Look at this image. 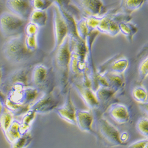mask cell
Masks as SVG:
<instances>
[{
	"label": "cell",
	"mask_w": 148,
	"mask_h": 148,
	"mask_svg": "<svg viewBox=\"0 0 148 148\" xmlns=\"http://www.w3.org/2000/svg\"><path fill=\"white\" fill-rule=\"evenodd\" d=\"M75 110L72 102L70 93L67 96L65 104L55 108L56 113L62 119L73 125H76Z\"/></svg>",
	"instance_id": "cell-12"
},
{
	"label": "cell",
	"mask_w": 148,
	"mask_h": 148,
	"mask_svg": "<svg viewBox=\"0 0 148 148\" xmlns=\"http://www.w3.org/2000/svg\"><path fill=\"white\" fill-rule=\"evenodd\" d=\"M136 129L143 136L147 138L148 136V119L147 117L140 118L136 123Z\"/></svg>",
	"instance_id": "cell-26"
},
{
	"label": "cell",
	"mask_w": 148,
	"mask_h": 148,
	"mask_svg": "<svg viewBox=\"0 0 148 148\" xmlns=\"http://www.w3.org/2000/svg\"><path fill=\"white\" fill-rule=\"evenodd\" d=\"M39 29V27L37 26L34 23L30 21L29 23L26 24L24 31L25 32L26 36L38 35Z\"/></svg>",
	"instance_id": "cell-32"
},
{
	"label": "cell",
	"mask_w": 148,
	"mask_h": 148,
	"mask_svg": "<svg viewBox=\"0 0 148 148\" xmlns=\"http://www.w3.org/2000/svg\"><path fill=\"white\" fill-rule=\"evenodd\" d=\"M98 127L100 134L107 141L115 145L122 144L120 139L119 131L107 120L100 119L98 121Z\"/></svg>",
	"instance_id": "cell-8"
},
{
	"label": "cell",
	"mask_w": 148,
	"mask_h": 148,
	"mask_svg": "<svg viewBox=\"0 0 148 148\" xmlns=\"http://www.w3.org/2000/svg\"><path fill=\"white\" fill-rule=\"evenodd\" d=\"M76 29L77 34L79 38L85 40L86 37L90 32L88 29L87 23H86V17H82L80 20L76 21Z\"/></svg>",
	"instance_id": "cell-24"
},
{
	"label": "cell",
	"mask_w": 148,
	"mask_h": 148,
	"mask_svg": "<svg viewBox=\"0 0 148 148\" xmlns=\"http://www.w3.org/2000/svg\"><path fill=\"white\" fill-rule=\"evenodd\" d=\"M36 113L34 110L29 109L27 112L25 114L20 122V131L21 134L26 133L29 132L32 123L36 117Z\"/></svg>",
	"instance_id": "cell-19"
},
{
	"label": "cell",
	"mask_w": 148,
	"mask_h": 148,
	"mask_svg": "<svg viewBox=\"0 0 148 148\" xmlns=\"http://www.w3.org/2000/svg\"><path fill=\"white\" fill-rule=\"evenodd\" d=\"M6 6L11 13L26 20L29 18L33 10L29 0H7Z\"/></svg>",
	"instance_id": "cell-9"
},
{
	"label": "cell",
	"mask_w": 148,
	"mask_h": 148,
	"mask_svg": "<svg viewBox=\"0 0 148 148\" xmlns=\"http://www.w3.org/2000/svg\"><path fill=\"white\" fill-rule=\"evenodd\" d=\"M47 75V69L43 65H38L34 67L32 72V80L36 85H40L45 81Z\"/></svg>",
	"instance_id": "cell-17"
},
{
	"label": "cell",
	"mask_w": 148,
	"mask_h": 148,
	"mask_svg": "<svg viewBox=\"0 0 148 148\" xmlns=\"http://www.w3.org/2000/svg\"><path fill=\"white\" fill-rule=\"evenodd\" d=\"M20 131V122L14 120L11 126L4 134L8 142L11 145L15 142L21 136Z\"/></svg>",
	"instance_id": "cell-15"
},
{
	"label": "cell",
	"mask_w": 148,
	"mask_h": 148,
	"mask_svg": "<svg viewBox=\"0 0 148 148\" xmlns=\"http://www.w3.org/2000/svg\"><path fill=\"white\" fill-rule=\"evenodd\" d=\"M132 97L134 101L140 104L147 103V92L143 86H136L132 92Z\"/></svg>",
	"instance_id": "cell-21"
},
{
	"label": "cell",
	"mask_w": 148,
	"mask_h": 148,
	"mask_svg": "<svg viewBox=\"0 0 148 148\" xmlns=\"http://www.w3.org/2000/svg\"><path fill=\"white\" fill-rule=\"evenodd\" d=\"M53 33L55 36V46L53 52H55L60 44L68 36V29L66 24L61 15L58 7L53 4Z\"/></svg>",
	"instance_id": "cell-4"
},
{
	"label": "cell",
	"mask_w": 148,
	"mask_h": 148,
	"mask_svg": "<svg viewBox=\"0 0 148 148\" xmlns=\"http://www.w3.org/2000/svg\"><path fill=\"white\" fill-rule=\"evenodd\" d=\"M146 0H123L122 6L126 13L139 10L144 5Z\"/></svg>",
	"instance_id": "cell-22"
},
{
	"label": "cell",
	"mask_w": 148,
	"mask_h": 148,
	"mask_svg": "<svg viewBox=\"0 0 148 148\" xmlns=\"http://www.w3.org/2000/svg\"><path fill=\"white\" fill-rule=\"evenodd\" d=\"M31 4L34 10H46L52 3L49 0H31Z\"/></svg>",
	"instance_id": "cell-27"
},
{
	"label": "cell",
	"mask_w": 148,
	"mask_h": 148,
	"mask_svg": "<svg viewBox=\"0 0 148 148\" xmlns=\"http://www.w3.org/2000/svg\"><path fill=\"white\" fill-rule=\"evenodd\" d=\"M120 139L122 143L126 142L129 139V134L127 132H123V133L120 134Z\"/></svg>",
	"instance_id": "cell-34"
},
{
	"label": "cell",
	"mask_w": 148,
	"mask_h": 148,
	"mask_svg": "<svg viewBox=\"0 0 148 148\" xmlns=\"http://www.w3.org/2000/svg\"><path fill=\"white\" fill-rule=\"evenodd\" d=\"M30 21L40 27H44L47 21V14L46 10H33L29 18Z\"/></svg>",
	"instance_id": "cell-16"
},
{
	"label": "cell",
	"mask_w": 148,
	"mask_h": 148,
	"mask_svg": "<svg viewBox=\"0 0 148 148\" xmlns=\"http://www.w3.org/2000/svg\"><path fill=\"white\" fill-rule=\"evenodd\" d=\"M71 49L70 39L69 36H68L55 51L56 52L55 63L58 68L61 71L66 72L69 68L71 52Z\"/></svg>",
	"instance_id": "cell-6"
},
{
	"label": "cell",
	"mask_w": 148,
	"mask_h": 148,
	"mask_svg": "<svg viewBox=\"0 0 148 148\" xmlns=\"http://www.w3.org/2000/svg\"><path fill=\"white\" fill-rule=\"evenodd\" d=\"M86 17V23L89 31L91 32L97 29V27L99 24L101 16H89Z\"/></svg>",
	"instance_id": "cell-29"
},
{
	"label": "cell",
	"mask_w": 148,
	"mask_h": 148,
	"mask_svg": "<svg viewBox=\"0 0 148 148\" xmlns=\"http://www.w3.org/2000/svg\"><path fill=\"white\" fill-rule=\"evenodd\" d=\"M25 45L28 50L32 52H34L38 48V39L37 35L26 36Z\"/></svg>",
	"instance_id": "cell-28"
},
{
	"label": "cell",
	"mask_w": 148,
	"mask_h": 148,
	"mask_svg": "<svg viewBox=\"0 0 148 148\" xmlns=\"http://www.w3.org/2000/svg\"><path fill=\"white\" fill-rule=\"evenodd\" d=\"M147 144H148V140L147 138H146L145 139L138 140L135 142L131 145H130L128 147L134 148V147H138V148H145L147 147Z\"/></svg>",
	"instance_id": "cell-33"
},
{
	"label": "cell",
	"mask_w": 148,
	"mask_h": 148,
	"mask_svg": "<svg viewBox=\"0 0 148 148\" xmlns=\"http://www.w3.org/2000/svg\"><path fill=\"white\" fill-rule=\"evenodd\" d=\"M14 120L13 114L7 108H4L0 114V128L4 134L6 133L12 122Z\"/></svg>",
	"instance_id": "cell-20"
},
{
	"label": "cell",
	"mask_w": 148,
	"mask_h": 148,
	"mask_svg": "<svg viewBox=\"0 0 148 148\" xmlns=\"http://www.w3.org/2000/svg\"><path fill=\"white\" fill-rule=\"evenodd\" d=\"M119 26L120 33L124 35L129 42H132L134 35L138 30L136 26L130 21L120 23Z\"/></svg>",
	"instance_id": "cell-18"
},
{
	"label": "cell",
	"mask_w": 148,
	"mask_h": 148,
	"mask_svg": "<svg viewBox=\"0 0 148 148\" xmlns=\"http://www.w3.org/2000/svg\"><path fill=\"white\" fill-rule=\"evenodd\" d=\"M2 51L7 60L13 64H19L27 60L33 53L25 45V37L23 34L10 38L3 46Z\"/></svg>",
	"instance_id": "cell-2"
},
{
	"label": "cell",
	"mask_w": 148,
	"mask_h": 148,
	"mask_svg": "<svg viewBox=\"0 0 148 148\" xmlns=\"http://www.w3.org/2000/svg\"><path fill=\"white\" fill-rule=\"evenodd\" d=\"M32 140V137L30 133L28 132L22 134L21 136L13 143H12V147L20 148L26 147L30 145Z\"/></svg>",
	"instance_id": "cell-25"
},
{
	"label": "cell",
	"mask_w": 148,
	"mask_h": 148,
	"mask_svg": "<svg viewBox=\"0 0 148 148\" xmlns=\"http://www.w3.org/2000/svg\"><path fill=\"white\" fill-rule=\"evenodd\" d=\"M116 92L114 90L110 88L109 87H102L99 86V87L95 92V95L99 102H105L108 100Z\"/></svg>",
	"instance_id": "cell-23"
},
{
	"label": "cell",
	"mask_w": 148,
	"mask_h": 148,
	"mask_svg": "<svg viewBox=\"0 0 148 148\" xmlns=\"http://www.w3.org/2000/svg\"><path fill=\"white\" fill-rule=\"evenodd\" d=\"M71 1L87 16H101L107 11L102 0H71Z\"/></svg>",
	"instance_id": "cell-5"
},
{
	"label": "cell",
	"mask_w": 148,
	"mask_h": 148,
	"mask_svg": "<svg viewBox=\"0 0 148 148\" xmlns=\"http://www.w3.org/2000/svg\"><path fill=\"white\" fill-rule=\"evenodd\" d=\"M56 101L51 95H45L35 103L30 108L36 113H45L51 110L56 106Z\"/></svg>",
	"instance_id": "cell-14"
},
{
	"label": "cell",
	"mask_w": 148,
	"mask_h": 148,
	"mask_svg": "<svg viewBox=\"0 0 148 148\" xmlns=\"http://www.w3.org/2000/svg\"><path fill=\"white\" fill-rule=\"evenodd\" d=\"M4 104L2 102V101L0 100V114H1L3 112V111L4 110Z\"/></svg>",
	"instance_id": "cell-35"
},
{
	"label": "cell",
	"mask_w": 148,
	"mask_h": 148,
	"mask_svg": "<svg viewBox=\"0 0 148 148\" xmlns=\"http://www.w3.org/2000/svg\"><path fill=\"white\" fill-rule=\"evenodd\" d=\"M119 24V23L113 20L110 14V21L108 26L107 34L112 37H115L118 35L120 33Z\"/></svg>",
	"instance_id": "cell-30"
},
{
	"label": "cell",
	"mask_w": 148,
	"mask_h": 148,
	"mask_svg": "<svg viewBox=\"0 0 148 148\" xmlns=\"http://www.w3.org/2000/svg\"><path fill=\"white\" fill-rule=\"evenodd\" d=\"M76 125L85 132H91L93 122V116L89 110H75Z\"/></svg>",
	"instance_id": "cell-13"
},
{
	"label": "cell",
	"mask_w": 148,
	"mask_h": 148,
	"mask_svg": "<svg viewBox=\"0 0 148 148\" xmlns=\"http://www.w3.org/2000/svg\"><path fill=\"white\" fill-rule=\"evenodd\" d=\"M74 88L79 94L84 103L91 109H95L100 106V102L98 100L95 92L87 85H82L79 84H74Z\"/></svg>",
	"instance_id": "cell-11"
},
{
	"label": "cell",
	"mask_w": 148,
	"mask_h": 148,
	"mask_svg": "<svg viewBox=\"0 0 148 148\" xmlns=\"http://www.w3.org/2000/svg\"><path fill=\"white\" fill-rule=\"evenodd\" d=\"M26 22L11 12H4L0 16V30L5 38H13L23 33Z\"/></svg>",
	"instance_id": "cell-3"
},
{
	"label": "cell",
	"mask_w": 148,
	"mask_h": 148,
	"mask_svg": "<svg viewBox=\"0 0 148 148\" xmlns=\"http://www.w3.org/2000/svg\"><path fill=\"white\" fill-rule=\"evenodd\" d=\"M139 75L142 79H145L148 75V58L146 57L139 66Z\"/></svg>",
	"instance_id": "cell-31"
},
{
	"label": "cell",
	"mask_w": 148,
	"mask_h": 148,
	"mask_svg": "<svg viewBox=\"0 0 148 148\" xmlns=\"http://www.w3.org/2000/svg\"><path fill=\"white\" fill-rule=\"evenodd\" d=\"M110 117L120 125H124L130 120V113L127 107L120 103H114L108 108Z\"/></svg>",
	"instance_id": "cell-10"
},
{
	"label": "cell",
	"mask_w": 148,
	"mask_h": 148,
	"mask_svg": "<svg viewBox=\"0 0 148 148\" xmlns=\"http://www.w3.org/2000/svg\"><path fill=\"white\" fill-rule=\"evenodd\" d=\"M129 66V60L123 56L119 55L110 59L106 63L102 65L100 68V74L106 72H111L118 75H122Z\"/></svg>",
	"instance_id": "cell-7"
},
{
	"label": "cell",
	"mask_w": 148,
	"mask_h": 148,
	"mask_svg": "<svg viewBox=\"0 0 148 148\" xmlns=\"http://www.w3.org/2000/svg\"><path fill=\"white\" fill-rule=\"evenodd\" d=\"M37 95L36 89L27 87L23 83L17 82L11 90L5 105L11 112H19L23 107L34 101Z\"/></svg>",
	"instance_id": "cell-1"
},
{
	"label": "cell",
	"mask_w": 148,
	"mask_h": 148,
	"mask_svg": "<svg viewBox=\"0 0 148 148\" xmlns=\"http://www.w3.org/2000/svg\"><path fill=\"white\" fill-rule=\"evenodd\" d=\"M2 77H3V72H2L1 69L0 68V83H1V82Z\"/></svg>",
	"instance_id": "cell-36"
}]
</instances>
